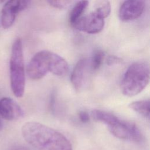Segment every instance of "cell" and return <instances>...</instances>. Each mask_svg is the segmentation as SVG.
Here are the masks:
<instances>
[{
	"label": "cell",
	"mask_w": 150,
	"mask_h": 150,
	"mask_svg": "<svg viewBox=\"0 0 150 150\" xmlns=\"http://www.w3.org/2000/svg\"><path fill=\"white\" fill-rule=\"evenodd\" d=\"M21 131L24 139L36 150H73L63 134L43 124L29 121L23 125Z\"/></svg>",
	"instance_id": "1"
},
{
	"label": "cell",
	"mask_w": 150,
	"mask_h": 150,
	"mask_svg": "<svg viewBox=\"0 0 150 150\" xmlns=\"http://www.w3.org/2000/svg\"><path fill=\"white\" fill-rule=\"evenodd\" d=\"M67 62L60 55L49 50L37 52L31 58L26 67L29 77L33 80L42 79L48 73L62 77L67 74Z\"/></svg>",
	"instance_id": "2"
},
{
	"label": "cell",
	"mask_w": 150,
	"mask_h": 150,
	"mask_svg": "<svg viewBox=\"0 0 150 150\" xmlns=\"http://www.w3.org/2000/svg\"><path fill=\"white\" fill-rule=\"evenodd\" d=\"M91 117L95 121L104 124L115 137L134 142H141L143 135L135 124L120 118L112 112L95 109Z\"/></svg>",
	"instance_id": "3"
},
{
	"label": "cell",
	"mask_w": 150,
	"mask_h": 150,
	"mask_svg": "<svg viewBox=\"0 0 150 150\" xmlns=\"http://www.w3.org/2000/svg\"><path fill=\"white\" fill-rule=\"evenodd\" d=\"M149 67L143 62L132 63L127 69L120 81L121 93L127 97L137 96L147 86L149 81Z\"/></svg>",
	"instance_id": "4"
},
{
	"label": "cell",
	"mask_w": 150,
	"mask_h": 150,
	"mask_svg": "<svg viewBox=\"0 0 150 150\" xmlns=\"http://www.w3.org/2000/svg\"><path fill=\"white\" fill-rule=\"evenodd\" d=\"M11 90L15 97H22L25 89V71L22 42L20 38L13 42L9 60Z\"/></svg>",
	"instance_id": "5"
},
{
	"label": "cell",
	"mask_w": 150,
	"mask_h": 150,
	"mask_svg": "<svg viewBox=\"0 0 150 150\" xmlns=\"http://www.w3.org/2000/svg\"><path fill=\"white\" fill-rule=\"evenodd\" d=\"M30 1L25 0H9L4 4L2 9L1 23L4 29L9 28L14 23L17 14L25 9Z\"/></svg>",
	"instance_id": "6"
},
{
	"label": "cell",
	"mask_w": 150,
	"mask_h": 150,
	"mask_svg": "<svg viewBox=\"0 0 150 150\" xmlns=\"http://www.w3.org/2000/svg\"><path fill=\"white\" fill-rule=\"evenodd\" d=\"M104 25V19L93 11L89 14L82 16L73 26L88 34H96L103 29Z\"/></svg>",
	"instance_id": "7"
},
{
	"label": "cell",
	"mask_w": 150,
	"mask_h": 150,
	"mask_svg": "<svg viewBox=\"0 0 150 150\" xmlns=\"http://www.w3.org/2000/svg\"><path fill=\"white\" fill-rule=\"evenodd\" d=\"M145 6V3L143 1H125L120 7L119 18L124 22L137 19L142 14Z\"/></svg>",
	"instance_id": "8"
},
{
	"label": "cell",
	"mask_w": 150,
	"mask_h": 150,
	"mask_svg": "<svg viewBox=\"0 0 150 150\" xmlns=\"http://www.w3.org/2000/svg\"><path fill=\"white\" fill-rule=\"evenodd\" d=\"M89 69L90 67L88 58H82L76 64L70 76L71 83L76 90L80 91L83 88L87 80Z\"/></svg>",
	"instance_id": "9"
},
{
	"label": "cell",
	"mask_w": 150,
	"mask_h": 150,
	"mask_svg": "<svg viewBox=\"0 0 150 150\" xmlns=\"http://www.w3.org/2000/svg\"><path fill=\"white\" fill-rule=\"evenodd\" d=\"M21 107L12 98L3 97L0 100V115L5 120L12 121L23 117Z\"/></svg>",
	"instance_id": "10"
},
{
	"label": "cell",
	"mask_w": 150,
	"mask_h": 150,
	"mask_svg": "<svg viewBox=\"0 0 150 150\" xmlns=\"http://www.w3.org/2000/svg\"><path fill=\"white\" fill-rule=\"evenodd\" d=\"M88 5V1H78L72 8L69 14V22L73 26L78 21L84 13Z\"/></svg>",
	"instance_id": "11"
},
{
	"label": "cell",
	"mask_w": 150,
	"mask_h": 150,
	"mask_svg": "<svg viewBox=\"0 0 150 150\" xmlns=\"http://www.w3.org/2000/svg\"><path fill=\"white\" fill-rule=\"evenodd\" d=\"M149 100H142L135 101L131 103L129 107L134 112L139 114L142 117L149 118Z\"/></svg>",
	"instance_id": "12"
},
{
	"label": "cell",
	"mask_w": 150,
	"mask_h": 150,
	"mask_svg": "<svg viewBox=\"0 0 150 150\" xmlns=\"http://www.w3.org/2000/svg\"><path fill=\"white\" fill-rule=\"evenodd\" d=\"M111 4L108 1H97L94 12L104 19L108 17L111 12Z\"/></svg>",
	"instance_id": "13"
},
{
	"label": "cell",
	"mask_w": 150,
	"mask_h": 150,
	"mask_svg": "<svg viewBox=\"0 0 150 150\" xmlns=\"http://www.w3.org/2000/svg\"><path fill=\"white\" fill-rule=\"evenodd\" d=\"M105 56L103 51L98 50L94 52L92 57L89 59L90 69L93 71L98 70L101 66Z\"/></svg>",
	"instance_id": "14"
},
{
	"label": "cell",
	"mask_w": 150,
	"mask_h": 150,
	"mask_svg": "<svg viewBox=\"0 0 150 150\" xmlns=\"http://www.w3.org/2000/svg\"><path fill=\"white\" fill-rule=\"evenodd\" d=\"M49 5L55 8L63 9L69 6L73 2L71 1L60 0V1H48Z\"/></svg>",
	"instance_id": "15"
},
{
	"label": "cell",
	"mask_w": 150,
	"mask_h": 150,
	"mask_svg": "<svg viewBox=\"0 0 150 150\" xmlns=\"http://www.w3.org/2000/svg\"><path fill=\"white\" fill-rule=\"evenodd\" d=\"M80 121L83 123H87L90 121V116L89 114L85 111H80L78 114Z\"/></svg>",
	"instance_id": "16"
},
{
	"label": "cell",
	"mask_w": 150,
	"mask_h": 150,
	"mask_svg": "<svg viewBox=\"0 0 150 150\" xmlns=\"http://www.w3.org/2000/svg\"><path fill=\"white\" fill-rule=\"evenodd\" d=\"M121 62V59L115 56H109L107 59V64L108 65H113L115 64L120 63Z\"/></svg>",
	"instance_id": "17"
},
{
	"label": "cell",
	"mask_w": 150,
	"mask_h": 150,
	"mask_svg": "<svg viewBox=\"0 0 150 150\" xmlns=\"http://www.w3.org/2000/svg\"><path fill=\"white\" fill-rule=\"evenodd\" d=\"M14 150H29V149H28L26 147H23V146H21V147H18L16 149H15Z\"/></svg>",
	"instance_id": "18"
},
{
	"label": "cell",
	"mask_w": 150,
	"mask_h": 150,
	"mask_svg": "<svg viewBox=\"0 0 150 150\" xmlns=\"http://www.w3.org/2000/svg\"><path fill=\"white\" fill-rule=\"evenodd\" d=\"M1 127H2V123H1V119H0V129H1Z\"/></svg>",
	"instance_id": "19"
}]
</instances>
